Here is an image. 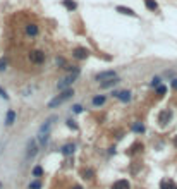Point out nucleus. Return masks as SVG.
<instances>
[{
	"label": "nucleus",
	"mask_w": 177,
	"mask_h": 189,
	"mask_svg": "<svg viewBox=\"0 0 177 189\" xmlns=\"http://www.w3.org/2000/svg\"><path fill=\"white\" fill-rule=\"evenodd\" d=\"M72 94H74V89H64V91H62V93H60L59 96H55L54 100H52V101L48 103V108H55V107L62 105L64 101H67V100H69V98L72 96Z\"/></svg>",
	"instance_id": "obj_1"
},
{
	"label": "nucleus",
	"mask_w": 177,
	"mask_h": 189,
	"mask_svg": "<svg viewBox=\"0 0 177 189\" xmlns=\"http://www.w3.org/2000/svg\"><path fill=\"white\" fill-rule=\"evenodd\" d=\"M77 76H79V71H74V72H72V74H69L67 78H64V79H62V81H59V84H57V88H59V89H62V91H64V89L67 88V86H70V84L74 83V81H76V78H77Z\"/></svg>",
	"instance_id": "obj_2"
},
{
	"label": "nucleus",
	"mask_w": 177,
	"mask_h": 189,
	"mask_svg": "<svg viewBox=\"0 0 177 189\" xmlns=\"http://www.w3.org/2000/svg\"><path fill=\"white\" fill-rule=\"evenodd\" d=\"M29 60H31L33 64L40 65V64L45 62V53H43L41 50H33V52H29Z\"/></svg>",
	"instance_id": "obj_3"
},
{
	"label": "nucleus",
	"mask_w": 177,
	"mask_h": 189,
	"mask_svg": "<svg viewBox=\"0 0 177 189\" xmlns=\"http://www.w3.org/2000/svg\"><path fill=\"white\" fill-rule=\"evenodd\" d=\"M113 78H117V74H115V71H105V72H100V74H97L95 76V79H97L98 83L100 81H108V79H113Z\"/></svg>",
	"instance_id": "obj_4"
},
{
	"label": "nucleus",
	"mask_w": 177,
	"mask_h": 189,
	"mask_svg": "<svg viewBox=\"0 0 177 189\" xmlns=\"http://www.w3.org/2000/svg\"><path fill=\"white\" fill-rule=\"evenodd\" d=\"M88 55H90V52L86 48H74L72 50V57L77 58V60H84V58H88Z\"/></svg>",
	"instance_id": "obj_5"
},
{
	"label": "nucleus",
	"mask_w": 177,
	"mask_h": 189,
	"mask_svg": "<svg viewBox=\"0 0 177 189\" xmlns=\"http://www.w3.org/2000/svg\"><path fill=\"white\" fill-rule=\"evenodd\" d=\"M38 153V144L34 139H31V141L28 143V151H26V158H33L34 155Z\"/></svg>",
	"instance_id": "obj_6"
},
{
	"label": "nucleus",
	"mask_w": 177,
	"mask_h": 189,
	"mask_svg": "<svg viewBox=\"0 0 177 189\" xmlns=\"http://www.w3.org/2000/svg\"><path fill=\"white\" fill-rule=\"evenodd\" d=\"M170 119H172V112L170 110H162L160 115H158V122H160L162 126H165Z\"/></svg>",
	"instance_id": "obj_7"
},
{
	"label": "nucleus",
	"mask_w": 177,
	"mask_h": 189,
	"mask_svg": "<svg viewBox=\"0 0 177 189\" xmlns=\"http://www.w3.org/2000/svg\"><path fill=\"white\" fill-rule=\"evenodd\" d=\"M112 189H131V184L126 179H120V181H115L112 184Z\"/></svg>",
	"instance_id": "obj_8"
},
{
	"label": "nucleus",
	"mask_w": 177,
	"mask_h": 189,
	"mask_svg": "<svg viewBox=\"0 0 177 189\" xmlns=\"http://www.w3.org/2000/svg\"><path fill=\"white\" fill-rule=\"evenodd\" d=\"M54 121H55V117H50L48 121L40 127V134H48V131H50V127H52V124H54Z\"/></svg>",
	"instance_id": "obj_9"
},
{
	"label": "nucleus",
	"mask_w": 177,
	"mask_h": 189,
	"mask_svg": "<svg viewBox=\"0 0 177 189\" xmlns=\"http://www.w3.org/2000/svg\"><path fill=\"white\" fill-rule=\"evenodd\" d=\"M113 96H117L120 101L127 103V101L131 100V91H119V93H113Z\"/></svg>",
	"instance_id": "obj_10"
},
{
	"label": "nucleus",
	"mask_w": 177,
	"mask_h": 189,
	"mask_svg": "<svg viewBox=\"0 0 177 189\" xmlns=\"http://www.w3.org/2000/svg\"><path fill=\"white\" fill-rule=\"evenodd\" d=\"M117 9V12H120V14H124V16H131V17H136V12L133 11V9H129V7H122V5H117L115 7Z\"/></svg>",
	"instance_id": "obj_11"
},
{
	"label": "nucleus",
	"mask_w": 177,
	"mask_h": 189,
	"mask_svg": "<svg viewBox=\"0 0 177 189\" xmlns=\"http://www.w3.org/2000/svg\"><path fill=\"white\" fill-rule=\"evenodd\" d=\"M160 189H177V186H175L174 181H170V179H163L160 182Z\"/></svg>",
	"instance_id": "obj_12"
},
{
	"label": "nucleus",
	"mask_w": 177,
	"mask_h": 189,
	"mask_svg": "<svg viewBox=\"0 0 177 189\" xmlns=\"http://www.w3.org/2000/svg\"><path fill=\"white\" fill-rule=\"evenodd\" d=\"M38 31H40V29H38L36 24H28V26H26V35H28V36H36Z\"/></svg>",
	"instance_id": "obj_13"
},
{
	"label": "nucleus",
	"mask_w": 177,
	"mask_h": 189,
	"mask_svg": "<svg viewBox=\"0 0 177 189\" xmlns=\"http://www.w3.org/2000/svg\"><path fill=\"white\" fill-rule=\"evenodd\" d=\"M14 122H16V112L9 110V112H7V115H5V124H7V126H12Z\"/></svg>",
	"instance_id": "obj_14"
},
{
	"label": "nucleus",
	"mask_w": 177,
	"mask_h": 189,
	"mask_svg": "<svg viewBox=\"0 0 177 189\" xmlns=\"http://www.w3.org/2000/svg\"><path fill=\"white\" fill-rule=\"evenodd\" d=\"M145 5H146V9H148V11H153V12L158 9V4H156L155 0H145Z\"/></svg>",
	"instance_id": "obj_15"
},
{
	"label": "nucleus",
	"mask_w": 177,
	"mask_h": 189,
	"mask_svg": "<svg viewBox=\"0 0 177 189\" xmlns=\"http://www.w3.org/2000/svg\"><path fill=\"white\" fill-rule=\"evenodd\" d=\"M62 5H64L67 11H70V12L76 11V7H77V5H76V2H72V0H64V2H62Z\"/></svg>",
	"instance_id": "obj_16"
},
{
	"label": "nucleus",
	"mask_w": 177,
	"mask_h": 189,
	"mask_svg": "<svg viewBox=\"0 0 177 189\" xmlns=\"http://www.w3.org/2000/svg\"><path fill=\"white\" fill-rule=\"evenodd\" d=\"M74 150H76V146L74 144H65L64 148H62V153H64V155H72V153H74Z\"/></svg>",
	"instance_id": "obj_17"
},
{
	"label": "nucleus",
	"mask_w": 177,
	"mask_h": 189,
	"mask_svg": "<svg viewBox=\"0 0 177 189\" xmlns=\"http://www.w3.org/2000/svg\"><path fill=\"white\" fill-rule=\"evenodd\" d=\"M103 103H105V96H103V94L93 98V105H95V107H100V105H103Z\"/></svg>",
	"instance_id": "obj_18"
},
{
	"label": "nucleus",
	"mask_w": 177,
	"mask_h": 189,
	"mask_svg": "<svg viewBox=\"0 0 177 189\" xmlns=\"http://www.w3.org/2000/svg\"><path fill=\"white\" fill-rule=\"evenodd\" d=\"M119 83V79L117 78H113V79H108V81H105V83H102V88H110V86H115V84Z\"/></svg>",
	"instance_id": "obj_19"
},
{
	"label": "nucleus",
	"mask_w": 177,
	"mask_h": 189,
	"mask_svg": "<svg viewBox=\"0 0 177 189\" xmlns=\"http://www.w3.org/2000/svg\"><path fill=\"white\" fill-rule=\"evenodd\" d=\"M41 174H43V168L41 167H34V168H33V175H34V177H40Z\"/></svg>",
	"instance_id": "obj_20"
},
{
	"label": "nucleus",
	"mask_w": 177,
	"mask_h": 189,
	"mask_svg": "<svg viewBox=\"0 0 177 189\" xmlns=\"http://www.w3.org/2000/svg\"><path fill=\"white\" fill-rule=\"evenodd\" d=\"M40 187H41V182L40 181H34V182L29 184V189H40Z\"/></svg>",
	"instance_id": "obj_21"
},
{
	"label": "nucleus",
	"mask_w": 177,
	"mask_h": 189,
	"mask_svg": "<svg viewBox=\"0 0 177 189\" xmlns=\"http://www.w3.org/2000/svg\"><path fill=\"white\" fill-rule=\"evenodd\" d=\"M38 139H40V143H41V144H45V143L48 141V134H38Z\"/></svg>",
	"instance_id": "obj_22"
},
{
	"label": "nucleus",
	"mask_w": 177,
	"mask_h": 189,
	"mask_svg": "<svg viewBox=\"0 0 177 189\" xmlns=\"http://www.w3.org/2000/svg\"><path fill=\"white\" fill-rule=\"evenodd\" d=\"M133 129H134L136 132H143V131H145V127H143V124H134V126H133Z\"/></svg>",
	"instance_id": "obj_23"
},
{
	"label": "nucleus",
	"mask_w": 177,
	"mask_h": 189,
	"mask_svg": "<svg viewBox=\"0 0 177 189\" xmlns=\"http://www.w3.org/2000/svg\"><path fill=\"white\" fill-rule=\"evenodd\" d=\"M7 69V58H0V71H5Z\"/></svg>",
	"instance_id": "obj_24"
},
{
	"label": "nucleus",
	"mask_w": 177,
	"mask_h": 189,
	"mask_svg": "<svg viewBox=\"0 0 177 189\" xmlns=\"http://www.w3.org/2000/svg\"><path fill=\"white\" fill-rule=\"evenodd\" d=\"M151 86H153V88H155V86L158 88V86H160V78H153V79H151Z\"/></svg>",
	"instance_id": "obj_25"
},
{
	"label": "nucleus",
	"mask_w": 177,
	"mask_h": 189,
	"mask_svg": "<svg viewBox=\"0 0 177 189\" xmlns=\"http://www.w3.org/2000/svg\"><path fill=\"white\" fill-rule=\"evenodd\" d=\"M165 91H167L165 86H158V89H156V93L160 94V96H163V94H165Z\"/></svg>",
	"instance_id": "obj_26"
},
{
	"label": "nucleus",
	"mask_w": 177,
	"mask_h": 189,
	"mask_svg": "<svg viewBox=\"0 0 177 189\" xmlns=\"http://www.w3.org/2000/svg\"><path fill=\"white\" fill-rule=\"evenodd\" d=\"M83 175H84V179H91L93 170H83Z\"/></svg>",
	"instance_id": "obj_27"
},
{
	"label": "nucleus",
	"mask_w": 177,
	"mask_h": 189,
	"mask_svg": "<svg viewBox=\"0 0 177 189\" xmlns=\"http://www.w3.org/2000/svg\"><path fill=\"white\" fill-rule=\"evenodd\" d=\"M72 108H74V112H76V114H81V112H83V107H81V105H74Z\"/></svg>",
	"instance_id": "obj_28"
},
{
	"label": "nucleus",
	"mask_w": 177,
	"mask_h": 189,
	"mask_svg": "<svg viewBox=\"0 0 177 189\" xmlns=\"http://www.w3.org/2000/svg\"><path fill=\"white\" fill-rule=\"evenodd\" d=\"M0 96H2L4 100H7V98H9V94H7V93H5V91H4L2 88H0Z\"/></svg>",
	"instance_id": "obj_29"
},
{
	"label": "nucleus",
	"mask_w": 177,
	"mask_h": 189,
	"mask_svg": "<svg viewBox=\"0 0 177 189\" xmlns=\"http://www.w3.org/2000/svg\"><path fill=\"white\" fill-rule=\"evenodd\" d=\"M67 126H69V127H72V129H77V126L74 124V121H67Z\"/></svg>",
	"instance_id": "obj_30"
},
{
	"label": "nucleus",
	"mask_w": 177,
	"mask_h": 189,
	"mask_svg": "<svg viewBox=\"0 0 177 189\" xmlns=\"http://www.w3.org/2000/svg\"><path fill=\"white\" fill-rule=\"evenodd\" d=\"M172 86H174V88L177 89V79H174V81H172Z\"/></svg>",
	"instance_id": "obj_31"
},
{
	"label": "nucleus",
	"mask_w": 177,
	"mask_h": 189,
	"mask_svg": "<svg viewBox=\"0 0 177 189\" xmlns=\"http://www.w3.org/2000/svg\"><path fill=\"white\" fill-rule=\"evenodd\" d=\"M74 189H83V187H81V186H74Z\"/></svg>",
	"instance_id": "obj_32"
},
{
	"label": "nucleus",
	"mask_w": 177,
	"mask_h": 189,
	"mask_svg": "<svg viewBox=\"0 0 177 189\" xmlns=\"http://www.w3.org/2000/svg\"><path fill=\"white\" fill-rule=\"evenodd\" d=\"M174 143H175V146H177V138H175V141H174Z\"/></svg>",
	"instance_id": "obj_33"
},
{
	"label": "nucleus",
	"mask_w": 177,
	"mask_h": 189,
	"mask_svg": "<svg viewBox=\"0 0 177 189\" xmlns=\"http://www.w3.org/2000/svg\"><path fill=\"white\" fill-rule=\"evenodd\" d=\"M0 189H2V182H0Z\"/></svg>",
	"instance_id": "obj_34"
}]
</instances>
